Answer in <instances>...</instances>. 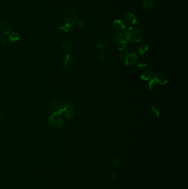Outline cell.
Returning a JSON list of instances; mask_svg holds the SVG:
<instances>
[{
	"mask_svg": "<svg viewBox=\"0 0 188 189\" xmlns=\"http://www.w3.org/2000/svg\"><path fill=\"white\" fill-rule=\"evenodd\" d=\"M124 36L128 42L137 43L140 42L142 34L141 30L137 28L129 27L125 30Z\"/></svg>",
	"mask_w": 188,
	"mask_h": 189,
	"instance_id": "cell-1",
	"label": "cell"
},
{
	"mask_svg": "<svg viewBox=\"0 0 188 189\" xmlns=\"http://www.w3.org/2000/svg\"><path fill=\"white\" fill-rule=\"evenodd\" d=\"M120 59L126 65L130 66L137 63L138 58L132 50H124L120 54Z\"/></svg>",
	"mask_w": 188,
	"mask_h": 189,
	"instance_id": "cell-2",
	"label": "cell"
},
{
	"mask_svg": "<svg viewBox=\"0 0 188 189\" xmlns=\"http://www.w3.org/2000/svg\"><path fill=\"white\" fill-rule=\"evenodd\" d=\"M48 122L52 127L57 128H62L65 124L61 114H52L48 119Z\"/></svg>",
	"mask_w": 188,
	"mask_h": 189,
	"instance_id": "cell-3",
	"label": "cell"
},
{
	"mask_svg": "<svg viewBox=\"0 0 188 189\" xmlns=\"http://www.w3.org/2000/svg\"><path fill=\"white\" fill-rule=\"evenodd\" d=\"M63 106V102L60 100L57 99H53L49 103V110L52 114H61Z\"/></svg>",
	"mask_w": 188,
	"mask_h": 189,
	"instance_id": "cell-4",
	"label": "cell"
},
{
	"mask_svg": "<svg viewBox=\"0 0 188 189\" xmlns=\"http://www.w3.org/2000/svg\"><path fill=\"white\" fill-rule=\"evenodd\" d=\"M78 17V12L75 9H67L65 13V18L66 22L72 24L77 20Z\"/></svg>",
	"mask_w": 188,
	"mask_h": 189,
	"instance_id": "cell-5",
	"label": "cell"
},
{
	"mask_svg": "<svg viewBox=\"0 0 188 189\" xmlns=\"http://www.w3.org/2000/svg\"><path fill=\"white\" fill-rule=\"evenodd\" d=\"M12 30V24L9 21L5 19L0 21V33L1 34L4 36L9 34Z\"/></svg>",
	"mask_w": 188,
	"mask_h": 189,
	"instance_id": "cell-6",
	"label": "cell"
},
{
	"mask_svg": "<svg viewBox=\"0 0 188 189\" xmlns=\"http://www.w3.org/2000/svg\"><path fill=\"white\" fill-rule=\"evenodd\" d=\"M63 114L68 119H72L75 116L74 107L71 103L68 102L63 106L62 114Z\"/></svg>",
	"mask_w": 188,
	"mask_h": 189,
	"instance_id": "cell-7",
	"label": "cell"
},
{
	"mask_svg": "<svg viewBox=\"0 0 188 189\" xmlns=\"http://www.w3.org/2000/svg\"><path fill=\"white\" fill-rule=\"evenodd\" d=\"M153 78L155 80L157 84L161 85H166L168 81L166 74L162 72H156L154 75H153Z\"/></svg>",
	"mask_w": 188,
	"mask_h": 189,
	"instance_id": "cell-8",
	"label": "cell"
},
{
	"mask_svg": "<svg viewBox=\"0 0 188 189\" xmlns=\"http://www.w3.org/2000/svg\"><path fill=\"white\" fill-rule=\"evenodd\" d=\"M96 47L100 49H104L108 44V39L104 34H99L95 40Z\"/></svg>",
	"mask_w": 188,
	"mask_h": 189,
	"instance_id": "cell-9",
	"label": "cell"
},
{
	"mask_svg": "<svg viewBox=\"0 0 188 189\" xmlns=\"http://www.w3.org/2000/svg\"><path fill=\"white\" fill-rule=\"evenodd\" d=\"M124 18L126 23L128 25H134L137 22L135 16L131 12H125L124 14Z\"/></svg>",
	"mask_w": 188,
	"mask_h": 189,
	"instance_id": "cell-10",
	"label": "cell"
},
{
	"mask_svg": "<svg viewBox=\"0 0 188 189\" xmlns=\"http://www.w3.org/2000/svg\"><path fill=\"white\" fill-rule=\"evenodd\" d=\"M73 63V59L70 54L65 55L63 59V68L65 69H69Z\"/></svg>",
	"mask_w": 188,
	"mask_h": 189,
	"instance_id": "cell-11",
	"label": "cell"
},
{
	"mask_svg": "<svg viewBox=\"0 0 188 189\" xmlns=\"http://www.w3.org/2000/svg\"><path fill=\"white\" fill-rule=\"evenodd\" d=\"M149 50V45L145 44H142L138 45L136 48V52L140 56H144L146 55Z\"/></svg>",
	"mask_w": 188,
	"mask_h": 189,
	"instance_id": "cell-12",
	"label": "cell"
},
{
	"mask_svg": "<svg viewBox=\"0 0 188 189\" xmlns=\"http://www.w3.org/2000/svg\"><path fill=\"white\" fill-rule=\"evenodd\" d=\"M113 27L118 32H122L125 30V25L121 20L116 19L113 22Z\"/></svg>",
	"mask_w": 188,
	"mask_h": 189,
	"instance_id": "cell-13",
	"label": "cell"
},
{
	"mask_svg": "<svg viewBox=\"0 0 188 189\" xmlns=\"http://www.w3.org/2000/svg\"><path fill=\"white\" fill-rule=\"evenodd\" d=\"M153 73L151 71L149 70H146L143 71L142 74L141 75V78L142 80L149 81L152 78Z\"/></svg>",
	"mask_w": 188,
	"mask_h": 189,
	"instance_id": "cell-14",
	"label": "cell"
},
{
	"mask_svg": "<svg viewBox=\"0 0 188 189\" xmlns=\"http://www.w3.org/2000/svg\"><path fill=\"white\" fill-rule=\"evenodd\" d=\"M155 6V3L153 0H144L143 1V6L145 9L147 11H151L153 9Z\"/></svg>",
	"mask_w": 188,
	"mask_h": 189,
	"instance_id": "cell-15",
	"label": "cell"
},
{
	"mask_svg": "<svg viewBox=\"0 0 188 189\" xmlns=\"http://www.w3.org/2000/svg\"><path fill=\"white\" fill-rule=\"evenodd\" d=\"M151 114L155 118H159L161 115V110L157 106L153 105L151 107Z\"/></svg>",
	"mask_w": 188,
	"mask_h": 189,
	"instance_id": "cell-16",
	"label": "cell"
},
{
	"mask_svg": "<svg viewBox=\"0 0 188 189\" xmlns=\"http://www.w3.org/2000/svg\"><path fill=\"white\" fill-rule=\"evenodd\" d=\"M117 48L120 51H123L125 50L127 46V42L126 40L123 38L121 39L119 42H117Z\"/></svg>",
	"mask_w": 188,
	"mask_h": 189,
	"instance_id": "cell-17",
	"label": "cell"
},
{
	"mask_svg": "<svg viewBox=\"0 0 188 189\" xmlns=\"http://www.w3.org/2000/svg\"><path fill=\"white\" fill-rule=\"evenodd\" d=\"M72 26H73V24H71V23H68V22H66V23L63 24V25L62 26L59 27V28H58V30H59L60 32H63V33H66V32H67L70 30V29Z\"/></svg>",
	"mask_w": 188,
	"mask_h": 189,
	"instance_id": "cell-18",
	"label": "cell"
},
{
	"mask_svg": "<svg viewBox=\"0 0 188 189\" xmlns=\"http://www.w3.org/2000/svg\"><path fill=\"white\" fill-rule=\"evenodd\" d=\"M21 38L20 35L17 33H11L9 36V39L12 42H18Z\"/></svg>",
	"mask_w": 188,
	"mask_h": 189,
	"instance_id": "cell-19",
	"label": "cell"
},
{
	"mask_svg": "<svg viewBox=\"0 0 188 189\" xmlns=\"http://www.w3.org/2000/svg\"><path fill=\"white\" fill-rule=\"evenodd\" d=\"M72 47V43L71 41L67 40L63 45V51L64 52L67 53V52H68V51H70Z\"/></svg>",
	"mask_w": 188,
	"mask_h": 189,
	"instance_id": "cell-20",
	"label": "cell"
},
{
	"mask_svg": "<svg viewBox=\"0 0 188 189\" xmlns=\"http://www.w3.org/2000/svg\"><path fill=\"white\" fill-rule=\"evenodd\" d=\"M157 82L153 78H151L150 80H149V82H148V87H149V89L150 91L152 90L153 88L155 86H156V85H157Z\"/></svg>",
	"mask_w": 188,
	"mask_h": 189,
	"instance_id": "cell-21",
	"label": "cell"
},
{
	"mask_svg": "<svg viewBox=\"0 0 188 189\" xmlns=\"http://www.w3.org/2000/svg\"><path fill=\"white\" fill-rule=\"evenodd\" d=\"M121 161H122V159L121 158L117 157V158H115L113 160V164L115 167L118 168L119 166V165L121 162Z\"/></svg>",
	"mask_w": 188,
	"mask_h": 189,
	"instance_id": "cell-22",
	"label": "cell"
},
{
	"mask_svg": "<svg viewBox=\"0 0 188 189\" xmlns=\"http://www.w3.org/2000/svg\"><path fill=\"white\" fill-rule=\"evenodd\" d=\"M98 57L99 60H103L106 58V53L103 49H101V51H99Z\"/></svg>",
	"mask_w": 188,
	"mask_h": 189,
	"instance_id": "cell-23",
	"label": "cell"
},
{
	"mask_svg": "<svg viewBox=\"0 0 188 189\" xmlns=\"http://www.w3.org/2000/svg\"><path fill=\"white\" fill-rule=\"evenodd\" d=\"M0 44H1V45H2L3 47H6L9 44L8 39L6 38V37L4 35L0 39Z\"/></svg>",
	"mask_w": 188,
	"mask_h": 189,
	"instance_id": "cell-24",
	"label": "cell"
},
{
	"mask_svg": "<svg viewBox=\"0 0 188 189\" xmlns=\"http://www.w3.org/2000/svg\"><path fill=\"white\" fill-rule=\"evenodd\" d=\"M124 37V35L121 34V33L118 34H116L115 36H114V37L113 41L115 43H117V42H118L119 40H120L121 39H123Z\"/></svg>",
	"mask_w": 188,
	"mask_h": 189,
	"instance_id": "cell-25",
	"label": "cell"
},
{
	"mask_svg": "<svg viewBox=\"0 0 188 189\" xmlns=\"http://www.w3.org/2000/svg\"><path fill=\"white\" fill-rule=\"evenodd\" d=\"M147 66V63L143 61H140L137 63V66L138 68H145Z\"/></svg>",
	"mask_w": 188,
	"mask_h": 189,
	"instance_id": "cell-26",
	"label": "cell"
},
{
	"mask_svg": "<svg viewBox=\"0 0 188 189\" xmlns=\"http://www.w3.org/2000/svg\"><path fill=\"white\" fill-rule=\"evenodd\" d=\"M77 24L78 27H80L81 29H84L85 27V24L84 23V21H78L77 22Z\"/></svg>",
	"mask_w": 188,
	"mask_h": 189,
	"instance_id": "cell-27",
	"label": "cell"
},
{
	"mask_svg": "<svg viewBox=\"0 0 188 189\" xmlns=\"http://www.w3.org/2000/svg\"><path fill=\"white\" fill-rule=\"evenodd\" d=\"M1 118H0V122H1Z\"/></svg>",
	"mask_w": 188,
	"mask_h": 189,
	"instance_id": "cell-28",
	"label": "cell"
},
{
	"mask_svg": "<svg viewBox=\"0 0 188 189\" xmlns=\"http://www.w3.org/2000/svg\"><path fill=\"white\" fill-rule=\"evenodd\" d=\"M76 1H77V0H76Z\"/></svg>",
	"mask_w": 188,
	"mask_h": 189,
	"instance_id": "cell-29",
	"label": "cell"
}]
</instances>
